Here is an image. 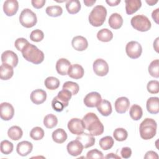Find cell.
<instances>
[{
  "instance_id": "6da1fadb",
  "label": "cell",
  "mask_w": 159,
  "mask_h": 159,
  "mask_svg": "<svg viewBox=\"0 0 159 159\" xmlns=\"http://www.w3.org/2000/svg\"><path fill=\"white\" fill-rule=\"evenodd\" d=\"M82 120L85 129L89 131L92 135L98 136L103 133L104 125L96 114L88 112L83 117Z\"/></svg>"
},
{
  "instance_id": "7a4b0ae2",
  "label": "cell",
  "mask_w": 159,
  "mask_h": 159,
  "mask_svg": "<svg viewBox=\"0 0 159 159\" xmlns=\"http://www.w3.org/2000/svg\"><path fill=\"white\" fill-rule=\"evenodd\" d=\"M23 57L28 61L37 65L44 60V53L35 45L29 43L21 51Z\"/></svg>"
},
{
  "instance_id": "3957f363",
  "label": "cell",
  "mask_w": 159,
  "mask_h": 159,
  "mask_svg": "<svg viewBox=\"0 0 159 159\" xmlns=\"http://www.w3.org/2000/svg\"><path fill=\"white\" fill-rule=\"evenodd\" d=\"M157 124L156 121L151 118L145 119L140 124V135L142 139L150 140L153 138L157 132Z\"/></svg>"
},
{
  "instance_id": "277c9868",
  "label": "cell",
  "mask_w": 159,
  "mask_h": 159,
  "mask_svg": "<svg viewBox=\"0 0 159 159\" xmlns=\"http://www.w3.org/2000/svg\"><path fill=\"white\" fill-rule=\"evenodd\" d=\"M106 16V8L102 5H98L92 9L89 14L88 17L89 22L94 27H99L105 22Z\"/></svg>"
},
{
  "instance_id": "5b68a950",
  "label": "cell",
  "mask_w": 159,
  "mask_h": 159,
  "mask_svg": "<svg viewBox=\"0 0 159 159\" xmlns=\"http://www.w3.org/2000/svg\"><path fill=\"white\" fill-rule=\"evenodd\" d=\"M130 24L133 28L140 32L148 31L152 26L148 18L144 15H136L130 20Z\"/></svg>"
},
{
  "instance_id": "8992f818",
  "label": "cell",
  "mask_w": 159,
  "mask_h": 159,
  "mask_svg": "<svg viewBox=\"0 0 159 159\" xmlns=\"http://www.w3.org/2000/svg\"><path fill=\"white\" fill-rule=\"evenodd\" d=\"M19 22L23 27L31 28L37 24V19L36 14L30 9L25 8L20 14Z\"/></svg>"
},
{
  "instance_id": "52a82bcc",
  "label": "cell",
  "mask_w": 159,
  "mask_h": 159,
  "mask_svg": "<svg viewBox=\"0 0 159 159\" xmlns=\"http://www.w3.org/2000/svg\"><path fill=\"white\" fill-rule=\"evenodd\" d=\"M125 52L129 57L136 59L140 57L142 52V47L138 42L130 41L126 45Z\"/></svg>"
},
{
  "instance_id": "ba28073f",
  "label": "cell",
  "mask_w": 159,
  "mask_h": 159,
  "mask_svg": "<svg viewBox=\"0 0 159 159\" xmlns=\"http://www.w3.org/2000/svg\"><path fill=\"white\" fill-rule=\"evenodd\" d=\"M68 129L70 132L75 135H80L85 129L83 120L78 118H72L68 122Z\"/></svg>"
},
{
  "instance_id": "9c48e42d",
  "label": "cell",
  "mask_w": 159,
  "mask_h": 159,
  "mask_svg": "<svg viewBox=\"0 0 159 159\" xmlns=\"http://www.w3.org/2000/svg\"><path fill=\"white\" fill-rule=\"evenodd\" d=\"M94 73L99 76H104L109 72V66L107 63L102 58L96 59L93 65Z\"/></svg>"
},
{
  "instance_id": "30bf717a",
  "label": "cell",
  "mask_w": 159,
  "mask_h": 159,
  "mask_svg": "<svg viewBox=\"0 0 159 159\" xmlns=\"http://www.w3.org/2000/svg\"><path fill=\"white\" fill-rule=\"evenodd\" d=\"M102 101L101 94L98 92H91L86 95L83 102L88 107H97Z\"/></svg>"
},
{
  "instance_id": "8fae6325",
  "label": "cell",
  "mask_w": 159,
  "mask_h": 159,
  "mask_svg": "<svg viewBox=\"0 0 159 159\" xmlns=\"http://www.w3.org/2000/svg\"><path fill=\"white\" fill-rule=\"evenodd\" d=\"M1 118L3 120H9L12 119L14 114V109L12 104L9 102H2L0 105Z\"/></svg>"
},
{
  "instance_id": "7c38bea8",
  "label": "cell",
  "mask_w": 159,
  "mask_h": 159,
  "mask_svg": "<svg viewBox=\"0 0 159 159\" xmlns=\"http://www.w3.org/2000/svg\"><path fill=\"white\" fill-rule=\"evenodd\" d=\"M1 61L16 67L18 64V57L13 51L6 50L1 55Z\"/></svg>"
},
{
  "instance_id": "4fadbf2b",
  "label": "cell",
  "mask_w": 159,
  "mask_h": 159,
  "mask_svg": "<svg viewBox=\"0 0 159 159\" xmlns=\"http://www.w3.org/2000/svg\"><path fill=\"white\" fill-rule=\"evenodd\" d=\"M19 9V3L16 0H6L3 4V11L7 16L15 15Z\"/></svg>"
},
{
  "instance_id": "5bb4252c",
  "label": "cell",
  "mask_w": 159,
  "mask_h": 159,
  "mask_svg": "<svg viewBox=\"0 0 159 159\" xmlns=\"http://www.w3.org/2000/svg\"><path fill=\"white\" fill-rule=\"evenodd\" d=\"M83 148L82 143L77 139L70 142L66 147L68 153L73 157H77L80 155Z\"/></svg>"
},
{
  "instance_id": "9a60e30c",
  "label": "cell",
  "mask_w": 159,
  "mask_h": 159,
  "mask_svg": "<svg viewBox=\"0 0 159 159\" xmlns=\"http://www.w3.org/2000/svg\"><path fill=\"white\" fill-rule=\"evenodd\" d=\"M130 106L129 99L126 97H120L116 99L114 107L116 112L119 114H124L127 112Z\"/></svg>"
},
{
  "instance_id": "2e32d148",
  "label": "cell",
  "mask_w": 159,
  "mask_h": 159,
  "mask_svg": "<svg viewBox=\"0 0 159 159\" xmlns=\"http://www.w3.org/2000/svg\"><path fill=\"white\" fill-rule=\"evenodd\" d=\"M71 45L75 50L77 51H83L88 48V42L85 37L78 35L73 38L71 40Z\"/></svg>"
},
{
  "instance_id": "e0dca14e",
  "label": "cell",
  "mask_w": 159,
  "mask_h": 159,
  "mask_svg": "<svg viewBox=\"0 0 159 159\" xmlns=\"http://www.w3.org/2000/svg\"><path fill=\"white\" fill-rule=\"evenodd\" d=\"M46 99L47 93L42 89H35L30 94V100L37 105L42 104L45 101Z\"/></svg>"
},
{
  "instance_id": "ac0fdd59",
  "label": "cell",
  "mask_w": 159,
  "mask_h": 159,
  "mask_svg": "<svg viewBox=\"0 0 159 159\" xmlns=\"http://www.w3.org/2000/svg\"><path fill=\"white\" fill-rule=\"evenodd\" d=\"M33 149V145L29 141H22L17 143L16 147L17 153L22 156L25 157L28 155Z\"/></svg>"
},
{
  "instance_id": "d6986e66",
  "label": "cell",
  "mask_w": 159,
  "mask_h": 159,
  "mask_svg": "<svg viewBox=\"0 0 159 159\" xmlns=\"http://www.w3.org/2000/svg\"><path fill=\"white\" fill-rule=\"evenodd\" d=\"M84 69L83 66L79 64L71 65L68 71V76L73 79L78 80L81 78L84 75Z\"/></svg>"
},
{
  "instance_id": "ffe728a7",
  "label": "cell",
  "mask_w": 159,
  "mask_h": 159,
  "mask_svg": "<svg viewBox=\"0 0 159 159\" xmlns=\"http://www.w3.org/2000/svg\"><path fill=\"white\" fill-rule=\"evenodd\" d=\"M70 66L71 63L67 59L64 58H60L56 63V70L60 75H66Z\"/></svg>"
},
{
  "instance_id": "44dd1931",
  "label": "cell",
  "mask_w": 159,
  "mask_h": 159,
  "mask_svg": "<svg viewBox=\"0 0 159 159\" xmlns=\"http://www.w3.org/2000/svg\"><path fill=\"white\" fill-rule=\"evenodd\" d=\"M76 139L78 140L82 143L84 148H87L93 146L95 143V139L91 134H89L83 132L81 134L78 135V136L76 137Z\"/></svg>"
},
{
  "instance_id": "7402d4cb",
  "label": "cell",
  "mask_w": 159,
  "mask_h": 159,
  "mask_svg": "<svg viewBox=\"0 0 159 159\" xmlns=\"http://www.w3.org/2000/svg\"><path fill=\"white\" fill-rule=\"evenodd\" d=\"M125 11L129 15L136 12L142 6V2L140 0H125Z\"/></svg>"
},
{
  "instance_id": "603a6c76",
  "label": "cell",
  "mask_w": 159,
  "mask_h": 159,
  "mask_svg": "<svg viewBox=\"0 0 159 159\" xmlns=\"http://www.w3.org/2000/svg\"><path fill=\"white\" fill-rule=\"evenodd\" d=\"M146 107L147 111L152 114L159 112V99L158 97H151L147 101Z\"/></svg>"
},
{
  "instance_id": "cb8c5ba5",
  "label": "cell",
  "mask_w": 159,
  "mask_h": 159,
  "mask_svg": "<svg viewBox=\"0 0 159 159\" xmlns=\"http://www.w3.org/2000/svg\"><path fill=\"white\" fill-rule=\"evenodd\" d=\"M14 75L13 67L7 63H2L0 66V78L2 80H7Z\"/></svg>"
},
{
  "instance_id": "d4e9b609",
  "label": "cell",
  "mask_w": 159,
  "mask_h": 159,
  "mask_svg": "<svg viewBox=\"0 0 159 159\" xmlns=\"http://www.w3.org/2000/svg\"><path fill=\"white\" fill-rule=\"evenodd\" d=\"M108 23L112 29H119L123 24V19L119 14L112 13L109 18Z\"/></svg>"
},
{
  "instance_id": "484cf974",
  "label": "cell",
  "mask_w": 159,
  "mask_h": 159,
  "mask_svg": "<svg viewBox=\"0 0 159 159\" xmlns=\"http://www.w3.org/2000/svg\"><path fill=\"white\" fill-rule=\"evenodd\" d=\"M99 112L103 116H108L112 113V106L111 102L106 99H103L97 106Z\"/></svg>"
},
{
  "instance_id": "4316f807",
  "label": "cell",
  "mask_w": 159,
  "mask_h": 159,
  "mask_svg": "<svg viewBox=\"0 0 159 159\" xmlns=\"http://www.w3.org/2000/svg\"><path fill=\"white\" fill-rule=\"evenodd\" d=\"M52 137L55 142L57 143H63L67 139V134L64 129L59 128L52 132Z\"/></svg>"
},
{
  "instance_id": "83f0119b",
  "label": "cell",
  "mask_w": 159,
  "mask_h": 159,
  "mask_svg": "<svg viewBox=\"0 0 159 159\" xmlns=\"http://www.w3.org/2000/svg\"><path fill=\"white\" fill-rule=\"evenodd\" d=\"M66 9L70 14L78 13L81 9V3L78 0H68L66 1Z\"/></svg>"
},
{
  "instance_id": "f1b7e54d",
  "label": "cell",
  "mask_w": 159,
  "mask_h": 159,
  "mask_svg": "<svg viewBox=\"0 0 159 159\" xmlns=\"http://www.w3.org/2000/svg\"><path fill=\"white\" fill-rule=\"evenodd\" d=\"M23 135V132L21 128L17 125L11 127L7 131L8 137L12 140H19Z\"/></svg>"
},
{
  "instance_id": "f546056e",
  "label": "cell",
  "mask_w": 159,
  "mask_h": 159,
  "mask_svg": "<svg viewBox=\"0 0 159 159\" xmlns=\"http://www.w3.org/2000/svg\"><path fill=\"white\" fill-rule=\"evenodd\" d=\"M97 38L99 40L103 42H108L113 38L112 32L108 29H102L97 34Z\"/></svg>"
},
{
  "instance_id": "4dcf8cb0",
  "label": "cell",
  "mask_w": 159,
  "mask_h": 159,
  "mask_svg": "<svg viewBox=\"0 0 159 159\" xmlns=\"http://www.w3.org/2000/svg\"><path fill=\"white\" fill-rule=\"evenodd\" d=\"M129 114L134 120H139L142 118L143 115L142 109L140 106L134 104L131 106L129 110Z\"/></svg>"
},
{
  "instance_id": "1f68e13d",
  "label": "cell",
  "mask_w": 159,
  "mask_h": 159,
  "mask_svg": "<svg viewBox=\"0 0 159 159\" xmlns=\"http://www.w3.org/2000/svg\"><path fill=\"white\" fill-rule=\"evenodd\" d=\"M58 123L57 116L52 114H47L43 119V125L47 129H52L55 127Z\"/></svg>"
},
{
  "instance_id": "d6a6232c",
  "label": "cell",
  "mask_w": 159,
  "mask_h": 159,
  "mask_svg": "<svg viewBox=\"0 0 159 159\" xmlns=\"http://www.w3.org/2000/svg\"><path fill=\"white\" fill-rule=\"evenodd\" d=\"M114 143V139L111 136H105L99 140V144L100 147L104 150H107L111 148Z\"/></svg>"
},
{
  "instance_id": "836d02e7",
  "label": "cell",
  "mask_w": 159,
  "mask_h": 159,
  "mask_svg": "<svg viewBox=\"0 0 159 159\" xmlns=\"http://www.w3.org/2000/svg\"><path fill=\"white\" fill-rule=\"evenodd\" d=\"M44 84L47 89L55 90L59 87L60 81L57 78L54 76H48L45 80Z\"/></svg>"
},
{
  "instance_id": "e575fe53",
  "label": "cell",
  "mask_w": 159,
  "mask_h": 159,
  "mask_svg": "<svg viewBox=\"0 0 159 159\" xmlns=\"http://www.w3.org/2000/svg\"><path fill=\"white\" fill-rule=\"evenodd\" d=\"M45 12L48 16L56 17L62 14L63 9L60 6H50L46 8Z\"/></svg>"
},
{
  "instance_id": "d590c367",
  "label": "cell",
  "mask_w": 159,
  "mask_h": 159,
  "mask_svg": "<svg viewBox=\"0 0 159 159\" xmlns=\"http://www.w3.org/2000/svg\"><path fill=\"white\" fill-rule=\"evenodd\" d=\"M113 136L116 140L122 142L127 139L128 137V132L124 128H117L113 132Z\"/></svg>"
},
{
  "instance_id": "8d00e7d4",
  "label": "cell",
  "mask_w": 159,
  "mask_h": 159,
  "mask_svg": "<svg viewBox=\"0 0 159 159\" xmlns=\"http://www.w3.org/2000/svg\"><path fill=\"white\" fill-rule=\"evenodd\" d=\"M72 96L71 93L66 89H62L58 93V95L57 96V98L64 103L66 106H68L69 101L71 99Z\"/></svg>"
},
{
  "instance_id": "74e56055",
  "label": "cell",
  "mask_w": 159,
  "mask_h": 159,
  "mask_svg": "<svg viewBox=\"0 0 159 159\" xmlns=\"http://www.w3.org/2000/svg\"><path fill=\"white\" fill-rule=\"evenodd\" d=\"M148 73L154 78L159 77V60L156 59L153 60L148 66Z\"/></svg>"
},
{
  "instance_id": "f35d334b",
  "label": "cell",
  "mask_w": 159,
  "mask_h": 159,
  "mask_svg": "<svg viewBox=\"0 0 159 159\" xmlns=\"http://www.w3.org/2000/svg\"><path fill=\"white\" fill-rule=\"evenodd\" d=\"M62 88L63 89H66L70 91L72 95H76L78 93L80 89V87L78 83L71 81H66L63 84Z\"/></svg>"
},
{
  "instance_id": "ab89813d",
  "label": "cell",
  "mask_w": 159,
  "mask_h": 159,
  "mask_svg": "<svg viewBox=\"0 0 159 159\" xmlns=\"http://www.w3.org/2000/svg\"><path fill=\"white\" fill-rule=\"evenodd\" d=\"M30 137L34 140H40L44 137V131L40 127H35L30 130Z\"/></svg>"
},
{
  "instance_id": "60d3db41",
  "label": "cell",
  "mask_w": 159,
  "mask_h": 159,
  "mask_svg": "<svg viewBox=\"0 0 159 159\" xmlns=\"http://www.w3.org/2000/svg\"><path fill=\"white\" fill-rule=\"evenodd\" d=\"M14 148V145L12 142L9 140H4L1 142V152L5 155L10 154Z\"/></svg>"
},
{
  "instance_id": "b9f144b4",
  "label": "cell",
  "mask_w": 159,
  "mask_h": 159,
  "mask_svg": "<svg viewBox=\"0 0 159 159\" xmlns=\"http://www.w3.org/2000/svg\"><path fill=\"white\" fill-rule=\"evenodd\" d=\"M44 34L40 29H35L31 32L30 34V39L32 41L39 42L43 39Z\"/></svg>"
},
{
  "instance_id": "7bdbcfd3",
  "label": "cell",
  "mask_w": 159,
  "mask_h": 159,
  "mask_svg": "<svg viewBox=\"0 0 159 159\" xmlns=\"http://www.w3.org/2000/svg\"><path fill=\"white\" fill-rule=\"evenodd\" d=\"M147 91L151 94H157L159 92V82L157 80H151L147 83Z\"/></svg>"
},
{
  "instance_id": "ee69618b",
  "label": "cell",
  "mask_w": 159,
  "mask_h": 159,
  "mask_svg": "<svg viewBox=\"0 0 159 159\" xmlns=\"http://www.w3.org/2000/svg\"><path fill=\"white\" fill-rule=\"evenodd\" d=\"M52 107L57 112H61L63 109L66 107H67L64 103H63L61 101H60L57 96H55L52 101Z\"/></svg>"
},
{
  "instance_id": "f6af8a7d",
  "label": "cell",
  "mask_w": 159,
  "mask_h": 159,
  "mask_svg": "<svg viewBox=\"0 0 159 159\" xmlns=\"http://www.w3.org/2000/svg\"><path fill=\"white\" fill-rule=\"evenodd\" d=\"M86 158H104V156L102 153L98 150V149L95 148L91 150H89L86 153Z\"/></svg>"
},
{
  "instance_id": "bcb514c9",
  "label": "cell",
  "mask_w": 159,
  "mask_h": 159,
  "mask_svg": "<svg viewBox=\"0 0 159 159\" xmlns=\"http://www.w3.org/2000/svg\"><path fill=\"white\" fill-rule=\"evenodd\" d=\"M29 42L27 41V39L24 38H18L15 40L14 46L16 49L19 51H22V49L24 48L25 45H27Z\"/></svg>"
},
{
  "instance_id": "7dc6e473",
  "label": "cell",
  "mask_w": 159,
  "mask_h": 159,
  "mask_svg": "<svg viewBox=\"0 0 159 159\" xmlns=\"http://www.w3.org/2000/svg\"><path fill=\"white\" fill-rule=\"evenodd\" d=\"M122 158H129L131 157L132 155V150L130 148L125 147L122 148L120 152Z\"/></svg>"
},
{
  "instance_id": "c3c4849f",
  "label": "cell",
  "mask_w": 159,
  "mask_h": 159,
  "mask_svg": "<svg viewBox=\"0 0 159 159\" xmlns=\"http://www.w3.org/2000/svg\"><path fill=\"white\" fill-rule=\"evenodd\" d=\"M32 5L36 9L42 8L45 4V0H32Z\"/></svg>"
},
{
  "instance_id": "681fc988",
  "label": "cell",
  "mask_w": 159,
  "mask_h": 159,
  "mask_svg": "<svg viewBox=\"0 0 159 159\" xmlns=\"http://www.w3.org/2000/svg\"><path fill=\"white\" fill-rule=\"evenodd\" d=\"M144 158L145 159H158V154L154 152V151H152V150H150V151H148L145 156H144Z\"/></svg>"
},
{
  "instance_id": "f907efd6",
  "label": "cell",
  "mask_w": 159,
  "mask_h": 159,
  "mask_svg": "<svg viewBox=\"0 0 159 159\" xmlns=\"http://www.w3.org/2000/svg\"><path fill=\"white\" fill-rule=\"evenodd\" d=\"M158 14H159V8H157L155 10L153 11L152 13V17L157 24H158Z\"/></svg>"
},
{
  "instance_id": "816d5d0a",
  "label": "cell",
  "mask_w": 159,
  "mask_h": 159,
  "mask_svg": "<svg viewBox=\"0 0 159 159\" xmlns=\"http://www.w3.org/2000/svg\"><path fill=\"white\" fill-rule=\"evenodd\" d=\"M106 2L110 6H115L118 5L120 2V0H106Z\"/></svg>"
},
{
  "instance_id": "f5cc1de1",
  "label": "cell",
  "mask_w": 159,
  "mask_h": 159,
  "mask_svg": "<svg viewBox=\"0 0 159 159\" xmlns=\"http://www.w3.org/2000/svg\"><path fill=\"white\" fill-rule=\"evenodd\" d=\"M104 158H116V159H120L121 158L119 156H118L117 155H116L115 153H108Z\"/></svg>"
},
{
  "instance_id": "db71d44e",
  "label": "cell",
  "mask_w": 159,
  "mask_h": 159,
  "mask_svg": "<svg viewBox=\"0 0 159 159\" xmlns=\"http://www.w3.org/2000/svg\"><path fill=\"white\" fill-rule=\"evenodd\" d=\"M83 2L86 6L89 7L92 6L96 2V0H84Z\"/></svg>"
},
{
  "instance_id": "11a10c76",
  "label": "cell",
  "mask_w": 159,
  "mask_h": 159,
  "mask_svg": "<svg viewBox=\"0 0 159 159\" xmlns=\"http://www.w3.org/2000/svg\"><path fill=\"white\" fill-rule=\"evenodd\" d=\"M158 39H159V38L157 37L155 39V42H153V48L157 53L158 52Z\"/></svg>"
},
{
  "instance_id": "9f6ffc18",
  "label": "cell",
  "mask_w": 159,
  "mask_h": 159,
  "mask_svg": "<svg viewBox=\"0 0 159 159\" xmlns=\"http://www.w3.org/2000/svg\"><path fill=\"white\" fill-rule=\"evenodd\" d=\"M146 2H147L148 5H150V6H153V5L155 4L156 3H157V2H158V1H157V0H155V1H153V0H149V1L146 0Z\"/></svg>"
}]
</instances>
